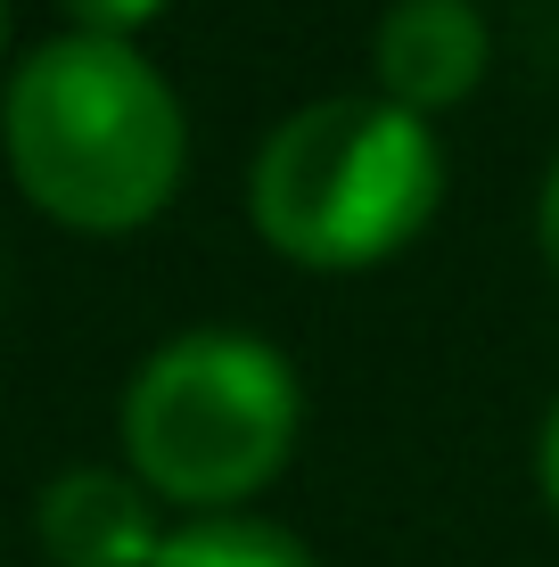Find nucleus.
<instances>
[{"mask_svg": "<svg viewBox=\"0 0 559 567\" xmlns=\"http://www.w3.org/2000/svg\"><path fill=\"white\" fill-rule=\"evenodd\" d=\"M9 173L50 223L132 230L182 182V107L173 83L115 33H58L25 50L0 100Z\"/></svg>", "mask_w": 559, "mask_h": 567, "instance_id": "obj_1", "label": "nucleus"}, {"mask_svg": "<svg viewBox=\"0 0 559 567\" xmlns=\"http://www.w3.org/2000/svg\"><path fill=\"white\" fill-rule=\"evenodd\" d=\"M445 156L395 100H313L256 148L247 206L280 256L313 271L379 264L436 214Z\"/></svg>", "mask_w": 559, "mask_h": 567, "instance_id": "obj_2", "label": "nucleus"}, {"mask_svg": "<svg viewBox=\"0 0 559 567\" xmlns=\"http://www.w3.org/2000/svg\"><path fill=\"white\" fill-rule=\"evenodd\" d=\"M288 444H297V379L247 329H189L157 346L124 395L132 477L189 511H222L272 485Z\"/></svg>", "mask_w": 559, "mask_h": 567, "instance_id": "obj_3", "label": "nucleus"}, {"mask_svg": "<svg viewBox=\"0 0 559 567\" xmlns=\"http://www.w3.org/2000/svg\"><path fill=\"white\" fill-rule=\"evenodd\" d=\"M486 74V17L469 0H395L379 25V83L403 115L428 124L436 107H460Z\"/></svg>", "mask_w": 559, "mask_h": 567, "instance_id": "obj_4", "label": "nucleus"}, {"mask_svg": "<svg viewBox=\"0 0 559 567\" xmlns=\"http://www.w3.org/2000/svg\"><path fill=\"white\" fill-rule=\"evenodd\" d=\"M42 551L58 567H148L157 559V511L141 477L115 468H66L42 494Z\"/></svg>", "mask_w": 559, "mask_h": 567, "instance_id": "obj_5", "label": "nucleus"}, {"mask_svg": "<svg viewBox=\"0 0 559 567\" xmlns=\"http://www.w3.org/2000/svg\"><path fill=\"white\" fill-rule=\"evenodd\" d=\"M148 567H313V551L263 518H198L182 535H165Z\"/></svg>", "mask_w": 559, "mask_h": 567, "instance_id": "obj_6", "label": "nucleus"}, {"mask_svg": "<svg viewBox=\"0 0 559 567\" xmlns=\"http://www.w3.org/2000/svg\"><path fill=\"white\" fill-rule=\"evenodd\" d=\"M157 9H165V0H66V17L83 33H115V42H124L141 17H157Z\"/></svg>", "mask_w": 559, "mask_h": 567, "instance_id": "obj_7", "label": "nucleus"}, {"mask_svg": "<svg viewBox=\"0 0 559 567\" xmlns=\"http://www.w3.org/2000/svg\"><path fill=\"white\" fill-rule=\"evenodd\" d=\"M535 477H544V502H551V518H559V403H551V420H544V444H535Z\"/></svg>", "mask_w": 559, "mask_h": 567, "instance_id": "obj_8", "label": "nucleus"}, {"mask_svg": "<svg viewBox=\"0 0 559 567\" xmlns=\"http://www.w3.org/2000/svg\"><path fill=\"white\" fill-rule=\"evenodd\" d=\"M544 256L559 271V165H551V182H544Z\"/></svg>", "mask_w": 559, "mask_h": 567, "instance_id": "obj_9", "label": "nucleus"}, {"mask_svg": "<svg viewBox=\"0 0 559 567\" xmlns=\"http://www.w3.org/2000/svg\"><path fill=\"white\" fill-rule=\"evenodd\" d=\"M0 42H9V0H0Z\"/></svg>", "mask_w": 559, "mask_h": 567, "instance_id": "obj_10", "label": "nucleus"}]
</instances>
